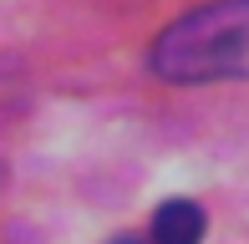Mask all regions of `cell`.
<instances>
[{
	"instance_id": "1",
	"label": "cell",
	"mask_w": 249,
	"mask_h": 244,
	"mask_svg": "<svg viewBox=\"0 0 249 244\" xmlns=\"http://www.w3.org/2000/svg\"><path fill=\"white\" fill-rule=\"evenodd\" d=\"M148 66L173 87L249 82V0H209L158 31Z\"/></svg>"
},
{
	"instance_id": "2",
	"label": "cell",
	"mask_w": 249,
	"mask_h": 244,
	"mask_svg": "<svg viewBox=\"0 0 249 244\" xmlns=\"http://www.w3.org/2000/svg\"><path fill=\"white\" fill-rule=\"evenodd\" d=\"M203 229L209 219L194 198H168L153 214V244H203Z\"/></svg>"
},
{
	"instance_id": "3",
	"label": "cell",
	"mask_w": 249,
	"mask_h": 244,
	"mask_svg": "<svg viewBox=\"0 0 249 244\" xmlns=\"http://www.w3.org/2000/svg\"><path fill=\"white\" fill-rule=\"evenodd\" d=\"M112 244H142V239H112Z\"/></svg>"
}]
</instances>
